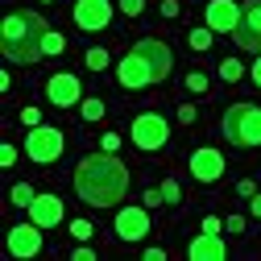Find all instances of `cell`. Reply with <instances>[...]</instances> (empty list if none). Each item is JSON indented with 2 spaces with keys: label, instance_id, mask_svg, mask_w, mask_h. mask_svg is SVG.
<instances>
[{
  "label": "cell",
  "instance_id": "cell-12",
  "mask_svg": "<svg viewBox=\"0 0 261 261\" xmlns=\"http://www.w3.org/2000/svg\"><path fill=\"white\" fill-rule=\"evenodd\" d=\"M241 5L237 0H212V5L203 9V21H207V29L212 34H232V29L241 25Z\"/></svg>",
  "mask_w": 261,
  "mask_h": 261
},
{
  "label": "cell",
  "instance_id": "cell-4",
  "mask_svg": "<svg viewBox=\"0 0 261 261\" xmlns=\"http://www.w3.org/2000/svg\"><path fill=\"white\" fill-rule=\"evenodd\" d=\"M62 149H67V141H62V133H58V128H50V124H34V128L25 133V158L38 162V166L58 162Z\"/></svg>",
  "mask_w": 261,
  "mask_h": 261
},
{
  "label": "cell",
  "instance_id": "cell-2",
  "mask_svg": "<svg viewBox=\"0 0 261 261\" xmlns=\"http://www.w3.org/2000/svg\"><path fill=\"white\" fill-rule=\"evenodd\" d=\"M42 42H46V21L38 13H9L5 25H0V50H5L9 62L29 67V62L46 58Z\"/></svg>",
  "mask_w": 261,
  "mask_h": 261
},
{
  "label": "cell",
  "instance_id": "cell-16",
  "mask_svg": "<svg viewBox=\"0 0 261 261\" xmlns=\"http://www.w3.org/2000/svg\"><path fill=\"white\" fill-rule=\"evenodd\" d=\"M187 257L191 261H228V245L220 241V232H199L187 245Z\"/></svg>",
  "mask_w": 261,
  "mask_h": 261
},
{
  "label": "cell",
  "instance_id": "cell-28",
  "mask_svg": "<svg viewBox=\"0 0 261 261\" xmlns=\"http://www.w3.org/2000/svg\"><path fill=\"white\" fill-rule=\"evenodd\" d=\"M17 162V145H0V166H13Z\"/></svg>",
  "mask_w": 261,
  "mask_h": 261
},
{
  "label": "cell",
  "instance_id": "cell-10",
  "mask_svg": "<svg viewBox=\"0 0 261 261\" xmlns=\"http://www.w3.org/2000/svg\"><path fill=\"white\" fill-rule=\"evenodd\" d=\"M191 178L195 182H216V178H224V153L216 149V145H199L191 153Z\"/></svg>",
  "mask_w": 261,
  "mask_h": 261
},
{
  "label": "cell",
  "instance_id": "cell-35",
  "mask_svg": "<svg viewBox=\"0 0 261 261\" xmlns=\"http://www.w3.org/2000/svg\"><path fill=\"white\" fill-rule=\"evenodd\" d=\"M145 261H166V249H145Z\"/></svg>",
  "mask_w": 261,
  "mask_h": 261
},
{
  "label": "cell",
  "instance_id": "cell-8",
  "mask_svg": "<svg viewBox=\"0 0 261 261\" xmlns=\"http://www.w3.org/2000/svg\"><path fill=\"white\" fill-rule=\"evenodd\" d=\"M75 25L83 34H100L112 25V0H75Z\"/></svg>",
  "mask_w": 261,
  "mask_h": 261
},
{
  "label": "cell",
  "instance_id": "cell-34",
  "mask_svg": "<svg viewBox=\"0 0 261 261\" xmlns=\"http://www.w3.org/2000/svg\"><path fill=\"white\" fill-rule=\"evenodd\" d=\"M220 228H224L220 216H207V220H203V232H220Z\"/></svg>",
  "mask_w": 261,
  "mask_h": 261
},
{
  "label": "cell",
  "instance_id": "cell-32",
  "mask_svg": "<svg viewBox=\"0 0 261 261\" xmlns=\"http://www.w3.org/2000/svg\"><path fill=\"white\" fill-rule=\"evenodd\" d=\"M71 257H75V261H95V249H87V245H79V249H75Z\"/></svg>",
  "mask_w": 261,
  "mask_h": 261
},
{
  "label": "cell",
  "instance_id": "cell-39",
  "mask_svg": "<svg viewBox=\"0 0 261 261\" xmlns=\"http://www.w3.org/2000/svg\"><path fill=\"white\" fill-rule=\"evenodd\" d=\"M42 5H54V0H42Z\"/></svg>",
  "mask_w": 261,
  "mask_h": 261
},
{
  "label": "cell",
  "instance_id": "cell-9",
  "mask_svg": "<svg viewBox=\"0 0 261 261\" xmlns=\"http://www.w3.org/2000/svg\"><path fill=\"white\" fill-rule=\"evenodd\" d=\"M232 38H237V46H241V50H249V54H261V0L245 5V13H241V25L232 29Z\"/></svg>",
  "mask_w": 261,
  "mask_h": 261
},
{
  "label": "cell",
  "instance_id": "cell-33",
  "mask_svg": "<svg viewBox=\"0 0 261 261\" xmlns=\"http://www.w3.org/2000/svg\"><path fill=\"white\" fill-rule=\"evenodd\" d=\"M162 17H178V0H162Z\"/></svg>",
  "mask_w": 261,
  "mask_h": 261
},
{
  "label": "cell",
  "instance_id": "cell-18",
  "mask_svg": "<svg viewBox=\"0 0 261 261\" xmlns=\"http://www.w3.org/2000/svg\"><path fill=\"white\" fill-rule=\"evenodd\" d=\"M79 116L91 124V120H104V100H95V95H91V100H79Z\"/></svg>",
  "mask_w": 261,
  "mask_h": 261
},
{
  "label": "cell",
  "instance_id": "cell-11",
  "mask_svg": "<svg viewBox=\"0 0 261 261\" xmlns=\"http://www.w3.org/2000/svg\"><path fill=\"white\" fill-rule=\"evenodd\" d=\"M133 50L149 62V71H153V79H158V83L174 71V54H170V46H166V42H158V38H141Z\"/></svg>",
  "mask_w": 261,
  "mask_h": 261
},
{
  "label": "cell",
  "instance_id": "cell-38",
  "mask_svg": "<svg viewBox=\"0 0 261 261\" xmlns=\"http://www.w3.org/2000/svg\"><path fill=\"white\" fill-rule=\"evenodd\" d=\"M249 75H253V83L261 87V54H257V62H253V71H249Z\"/></svg>",
  "mask_w": 261,
  "mask_h": 261
},
{
  "label": "cell",
  "instance_id": "cell-36",
  "mask_svg": "<svg viewBox=\"0 0 261 261\" xmlns=\"http://www.w3.org/2000/svg\"><path fill=\"white\" fill-rule=\"evenodd\" d=\"M249 212H253V216L261 220V195H249Z\"/></svg>",
  "mask_w": 261,
  "mask_h": 261
},
{
  "label": "cell",
  "instance_id": "cell-31",
  "mask_svg": "<svg viewBox=\"0 0 261 261\" xmlns=\"http://www.w3.org/2000/svg\"><path fill=\"white\" fill-rule=\"evenodd\" d=\"M100 145H104L108 153H116V149H120V137H116V133H104V141H100Z\"/></svg>",
  "mask_w": 261,
  "mask_h": 261
},
{
  "label": "cell",
  "instance_id": "cell-21",
  "mask_svg": "<svg viewBox=\"0 0 261 261\" xmlns=\"http://www.w3.org/2000/svg\"><path fill=\"white\" fill-rule=\"evenodd\" d=\"M241 75H245V67H241L237 58H224V62H220V79H224V83H237Z\"/></svg>",
  "mask_w": 261,
  "mask_h": 261
},
{
  "label": "cell",
  "instance_id": "cell-5",
  "mask_svg": "<svg viewBox=\"0 0 261 261\" xmlns=\"http://www.w3.org/2000/svg\"><path fill=\"white\" fill-rule=\"evenodd\" d=\"M128 137H133L137 149L153 153V149H162V145L170 141V124H166V116H158V112H141V116H133Z\"/></svg>",
  "mask_w": 261,
  "mask_h": 261
},
{
  "label": "cell",
  "instance_id": "cell-1",
  "mask_svg": "<svg viewBox=\"0 0 261 261\" xmlns=\"http://www.w3.org/2000/svg\"><path fill=\"white\" fill-rule=\"evenodd\" d=\"M128 166L116 153H87L79 166H75V195L87 207H116L124 195H128Z\"/></svg>",
  "mask_w": 261,
  "mask_h": 261
},
{
  "label": "cell",
  "instance_id": "cell-15",
  "mask_svg": "<svg viewBox=\"0 0 261 261\" xmlns=\"http://www.w3.org/2000/svg\"><path fill=\"white\" fill-rule=\"evenodd\" d=\"M29 220L42 224V228H58L62 220H67V207H62L58 195H38V199L29 203Z\"/></svg>",
  "mask_w": 261,
  "mask_h": 261
},
{
  "label": "cell",
  "instance_id": "cell-6",
  "mask_svg": "<svg viewBox=\"0 0 261 261\" xmlns=\"http://www.w3.org/2000/svg\"><path fill=\"white\" fill-rule=\"evenodd\" d=\"M116 83H120L124 91H141V87H149V83H158V79H153V71H149V62H145L137 50H128V54L116 62Z\"/></svg>",
  "mask_w": 261,
  "mask_h": 261
},
{
  "label": "cell",
  "instance_id": "cell-13",
  "mask_svg": "<svg viewBox=\"0 0 261 261\" xmlns=\"http://www.w3.org/2000/svg\"><path fill=\"white\" fill-rule=\"evenodd\" d=\"M112 228H116V237H120L124 245H133V241H141V237L149 232V212H145V207H120Z\"/></svg>",
  "mask_w": 261,
  "mask_h": 261
},
{
  "label": "cell",
  "instance_id": "cell-29",
  "mask_svg": "<svg viewBox=\"0 0 261 261\" xmlns=\"http://www.w3.org/2000/svg\"><path fill=\"white\" fill-rule=\"evenodd\" d=\"M195 116H199L195 104H182V108H178V120H182V124H195Z\"/></svg>",
  "mask_w": 261,
  "mask_h": 261
},
{
  "label": "cell",
  "instance_id": "cell-24",
  "mask_svg": "<svg viewBox=\"0 0 261 261\" xmlns=\"http://www.w3.org/2000/svg\"><path fill=\"white\" fill-rule=\"evenodd\" d=\"M162 199H166V207H174V203L182 199V191H178V182H174V178L162 182Z\"/></svg>",
  "mask_w": 261,
  "mask_h": 261
},
{
  "label": "cell",
  "instance_id": "cell-19",
  "mask_svg": "<svg viewBox=\"0 0 261 261\" xmlns=\"http://www.w3.org/2000/svg\"><path fill=\"white\" fill-rule=\"evenodd\" d=\"M67 50V38L58 34V29H46V42H42V54H62Z\"/></svg>",
  "mask_w": 261,
  "mask_h": 261
},
{
  "label": "cell",
  "instance_id": "cell-23",
  "mask_svg": "<svg viewBox=\"0 0 261 261\" xmlns=\"http://www.w3.org/2000/svg\"><path fill=\"white\" fill-rule=\"evenodd\" d=\"M207 46H212V29H191V50L203 54Z\"/></svg>",
  "mask_w": 261,
  "mask_h": 261
},
{
  "label": "cell",
  "instance_id": "cell-30",
  "mask_svg": "<svg viewBox=\"0 0 261 261\" xmlns=\"http://www.w3.org/2000/svg\"><path fill=\"white\" fill-rule=\"evenodd\" d=\"M224 228H228V232H245V216H228Z\"/></svg>",
  "mask_w": 261,
  "mask_h": 261
},
{
  "label": "cell",
  "instance_id": "cell-7",
  "mask_svg": "<svg viewBox=\"0 0 261 261\" xmlns=\"http://www.w3.org/2000/svg\"><path fill=\"white\" fill-rule=\"evenodd\" d=\"M42 232H46V228L42 224H34V220H29V224H13L9 228V253L17 257V261H29V257H38L42 253Z\"/></svg>",
  "mask_w": 261,
  "mask_h": 261
},
{
  "label": "cell",
  "instance_id": "cell-37",
  "mask_svg": "<svg viewBox=\"0 0 261 261\" xmlns=\"http://www.w3.org/2000/svg\"><path fill=\"white\" fill-rule=\"evenodd\" d=\"M241 195H257V187H253V178H241V187H237Z\"/></svg>",
  "mask_w": 261,
  "mask_h": 261
},
{
  "label": "cell",
  "instance_id": "cell-17",
  "mask_svg": "<svg viewBox=\"0 0 261 261\" xmlns=\"http://www.w3.org/2000/svg\"><path fill=\"white\" fill-rule=\"evenodd\" d=\"M9 199H13L17 207H25V212H29V203H34V199H38V191H34V187H29V182H17V187L9 191Z\"/></svg>",
  "mask_w": 261,
  "mask_h": 261
},
{
  "label": "cell",
  "instance_id": "cell-25",
  "mask_svg": "<svg viewBox=\"0 0 261 261\" xmlns=\"http://www.w3.org/2000/svg\"><path fill=\"white\" fill-rule=\"evenodd\" d=\"M182 83H187V91H195V95H203V91H207V75H199V71H191Z\"/></svg>",
  "mask_w": 261,
  "mask_h": 261
},
{
  "label": "cell",
  "instance_id": "cell-26",
  "mask_svg": "<svg viewBox=\"0 0 261 261\" xmlns=\"http://www.w3.org/2000/svg\"><path fill=\"white\" fill-rule=\"evenodd\" d=\"M141 9H145V0H120V13L124 17H141Z\"/></svg>",
  "mask_w": 261,
  "mask_h": 261
},
{
  "label": "cell",
  "instance_id": "cell-20",
  "mask_svg": "<svg viewBox=\"0 0 261 261\" xmlns=\"http://www.w3.org/2000/svg\"><path fill=\"white\" fill-rule=\"evenodd\" d=\"M83 62H87V71H104V67H108V50H104V46H91Z\"/></svg>",
  "mask_w": 261,
  "mask_h": 261
},
{
  "label": "cell",
  "instance_id": "cell-27",
  "mask_svg": "<svg viewBox=\"0 0 261 261\" xmlns=\"http://www.w3.org/2000/svg\"><path fill=\"white\" fill-rule=\"evenodd\" d=\"M21 124H29V128L42 124V112H38V108H21Z\"/></svg>",
  "mask_w": 261,
  "mask_h": 261
},
{
  "label": "cell",
  "instance_id": "cell-22",
  "mask_svg": "<svg viewBox=\"0 0 261 261\" xmlns=\"http://www.w3.org/2000/svg\"><path fill=\"white\" fill-rule=\"evenodd\" d=\"M91 232H95L91 220H71V237H75V241H91Z\"/></svg>",
  "mask_w": 261,
  "mask_h": 261
},
{
  "label": "cell",
  "instance_id": "cell-3",
  "mask_svg": "<svg viewBox=\"0 0 261 261\" xmlns=\"http://www.w3.org/2000/svg\"><path fill=\"white\" fill-rule=\"evenodd\" d=\"M224 137L232 141V145H241V149H253V145H261V108L257 104H232L224 112Z\"/></svg>",
  "mask_w": 261,
  "mask_h": 261
},
{
  "label": "cell",
  "instance_id": "cell-14",
  "mask_svg": "<svg viewBox=\"0 0 261 261\" xmlns=\"http://www.w3.org/2000/svg\"><path fill=\"white\" fill-rule=\"evenodd\" d=\"M79 95H83V91H79V79L67 75V71L46 79V100H50L54 108H75V104H79Z\"/></svg>",
  "mask_w": 261,
  "mask_h": 261
}]
</instances>
